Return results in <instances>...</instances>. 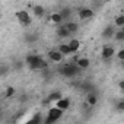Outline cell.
Listing matches in <instances>:
<instances>
[{
  "label": "cell",
  "mask_w": 124,
  "mask_h": 124,
  "mask_svg": "<svg viewBox=\"0 0 124 124\" xmlns=\"http://www.w3.org/2000/svg\"><path fill=\"white\" fill-rule=\"evenodd\" d=\"M22 67H23V61H21V60H15V61H13V64H12V70L19 72V70H22Z\"/></svg>",
  "instance_id": "cb8c5ba5"
},
{
  "label": "cell",
  "mask_w": 124,
  "mask_h": 124,
  "mask_svg": "<svg viewBox=\"0 0 124 124\" xmlns=\"http://www.w3.org/2000/svg\"><path fill=\"white\" fill-rule=\"evenodd\" d=\"M63 55H69V54H72V51H70V47H69V44H60L58 45V48H57Z\"/></svg>",
  "instance_id": "7402d4cb"
},
{
  "label": "cell",
  "mask_w": 124,
  "mask_h": 124,
  "mask_svg": "<svg viewBox=\"0 0 124 124\" xmlns=\"http://www.w3.org/2000/svg\"><path fill=\"white\" fill-rule=\"evenodd\" d=\"M16 19L19 21V23L22 25V26H29L31 25V22H32V19H31V16H29V13L26 12V10H18L16 12Z\"/></svg>",
  "instance_id": "3957f363"
},
{
  "label": "cell",
  "mask_w": 124,
  "mask_h": 124,
  "mask_svg": "<svg viewBox=\"0 0 124 124\" xmlns=\"http://www.w3.org/2000/svg\"><path fill=\"white\" fill-rule=\"evenodd\" d=\"M63 112H64V111L58 109L57 107H51V108L47 111V117H45V120H44V124H54V123H57L61 117H63Z\"/></svg>",
  "instance_id": "7a4b0ae2"
},
{
  "label": "cell",
  "mask_w": 124,
  "mask_h": 124,
  "mask_svg": "<svg viewBox=\"0 0 124 124\" xmlns=\"http://www.w3.org/2000/svg\"><path fill=\"white\" fill-rule=\"evenodd\" d=\"M6 72H8V67L6 66H2V75H6Z\"/></svg>",
  "instance_id": "4dcf8cb0"
},
{
  "label": "cell",
  "mask_w": 124,
  "mask_h": 124,
  "mask_svg": "<svg viewBox=\"0 0 124 124\" xmlns=\"http://www.w3.org/2000/svg\"><path fill=\"white\" fill-rule=\"evenodd\" d=\"M16 95V89L13 88V86H9L6 91H5V96L6 98H12V96H15Z\"/></svg>",
  "instance_id": "d4e9b609"
},
{
  "label": "cell",
  "mask_w": 124,
  "mask_h": 124,
  "mask_svg": "<svg viewBox=\"0 0 124 124\" xmlns=\"http://www.w3.org/2000/svg\"><path fill=\"white\" fill-rule=\"evenodd\" d=\"M58 13L63 16L64 21L69 22V21H70V16H72V9H70V8H61V9L58 10Z\"/></svg>",
  "instance_id": "d6986e66"
},
{
  "label": "cell",
  "mask_w": 124,
  "mask_h": 124,
  "mask_svg": "<svg viewBox=\"0 0 124 124\" xmlns=\"http://www.w3.org/2000/svg\"><path fill=\"white\" fill-rule=\"evenodd\" d=\"M23 41L28 42V44H34V42L38 41V34H35V32H26V34H23Z\"/></svg>",
  "instance_id": "9a60e30c"
},
{
  "label": "cell",
  "mask_w": 124,
  "mask_h": 124,
  "mask_svg": "<svg viewBox=\"0 0 124 124\" xmlns=\"http://www.w3.org/2000/svg\"><path fill=\"white\" fill-rule=\"evenodd\" d=\"M79 88H80V91H82V92H85L86 95H88V93H91V92H95V86H93L89 80L82 82V83L79 85Z\"/></svg>",
  "instance_id": "30bf717a"
},
{
  "label": "cell",
  "mask_w": 124,
  "mask_h": 124,
  "mask_svg": "<svg viewBox=\"0 0 124 124\" xmlns=\"http://www.w3.org/2000/svg\"><path fill=\"white\" fill-rule=\"evenodd\" d=\"M54 107H57V108L61 109V111H66V109H69V107H70V99H69V98H63V99H60Z\"/></svg>",
  "instance_id": "5bb4252c"
},
{
  "label": "cell",
  "mask_w": 124,
  "mask_h": 124,
  "mask_svg": "<svg viewBox=\"0 0 124 124\" xmlns=\"http://www.w3.org/2000/svg\"><path fill=\"white\" fill-rule=\"evenodd\" d=\"M42 123V115H41V112H37V114H34V117L29 120V121H26L25 124H41Z\"/></svg>",
  "instance_id": "44dd1931"
},
{
  "label": "cell",
  "mask_w": 124,
  "mask_h": 124,
  "mask_svg": "<svg viewBox=\"0 0 124 124\" xmlns=\"http://www.w3.org/2000/svg\"><path fill=\"white\" fill-rule=\"evenodd\" d=\"M60 99H63V95H61V92H60V91H54V92H51V93L48 95V98H47V102L57 104Z\"/></svg>",
  "instance_id": "7c38bea8"
},
{
  "label": "cell",
  "mask_w": 124,
  "mask_h": 124,
  "mask_svg": "<svg viewBox=\"0 0 124 124\" xmlns=\"http://www.w3.org/2000/svg\"><path fill=\"white\" fill-rule=\"evenodd\" d=\"M58 73L61 76H64V78H75L80 73V69L76 63H67L64 66H61L58 69Z\"/></svg>",
  "instance_id": "6da1fadb"
},
{
  "label": "cell",
  "mask_w": 124,
  "mask_h": 124,
  "mask_svg": "<svg viewBox=\"0 0 124 124\" xmlns=\"http://www.w3.org/2000/svg\"><path fill=\"white\" fill-rule=\"evenodd\" d=\"M115 109L120 111V112H124V99H120V101L115 104Z\"/></svg>",
  "instance_id": "484cf974"
},
{
  "label": "cell",
  "mask_w": 124,
  "mask_h": 124,
  "mask_svg": "<svg viewBox=\"0 0 124 124\" xmlns=\"http://www.w3.org/2000/svg\"><path fill=\"white\" fill-rule=\"evenodd\" d=\"M118 88H120V91H123V92H124V79L118 80Z\"/></svg>",
  "instance_id": "f1b7e54d"
},
{
  "label": "cell",
  "mask_w": 124,
  "mask_h": 124,
  "mask_svg": "<svg viewBox=\"0 0 124 124\" xmlns=\"http://www.w3.org/2000/svg\"><path fill=\"white\" fill-rule=\"evenodd\" d=\"M114 38H115L117 41H124V32H123L121 29H120V31H117V32H115V37H114Z\"/></svg>",
  "instance_id": "4316f807"
},
{
  "label": "cell",
  "mask_w": 124,
  "mask_h": 124,
  "mask_svg": "<svg viewBox=\"0 0 124 124\" xmlns=\"http://www.w3.org/2000/svg\"><path fill=\"white\" fill-rule=\"evenodd\" d=\"M57 37L58 38H67V37H70V32L67 31V28H66V25L63 23V25H60L58 28H57Z\"/></svg>",
  "instance_id": "e0dca14e"
},
{
  "label": "cell",
  "mask_w": 124,
  "mask_h": 124,
  "mask_svg": "<svg viewBox=\"0 0 124 124\" xmlns=\"http://www.w3.org/2000/svg\"><path fill=\"white\" fill-rule=\"evenodd\" d=\"M21 101H22V102H26V101H28V95H22V96H21Z\"/></svg>",
  "instance_id": "f546056e"
},
{
  "label": "cell",
  "mask_w": 124,
  "mask_h": 124,
  "mask_svg": "<svg viewBox=\"0 0 124 124\" xmlns=\"http://www.w3.org/2000/svg\"><path fill=\"white\" fill-rule=\"evenodd\" d=\"M98 101H99V93L95 91V92H91V93H88L86 95V99H85V102L89 105V107H95V105H98Z\"/></svg>",
  "instance_id": "8992f818"
},
{
  "label": "cell",
  "mask_w": 124,
  "mask_h": 124,
  "mask_svg": "<svg viewBox=\"0 0 124 124\" xmlns=\"http://www.w3.org/2000/svg\"><path fill=\"white\" fill-rule=\"evenodd\" d=\"M78 15H79V19L86 21V19L93 18L95 10H93V9H91V8H80V9H79V12H78Z\"/></svg>",
  "instance_id": "277c9868"
},
{
  "label": "cell",
  "mask_w": 124,
  "mask_h": 124,
  "mask_svg": "<svg viewBox=\"0 0 124 124\" xmlns=\"http://www.w3.org/2000/svg\"><path fill=\"white\" fill-rule=\"evenodd\" d=\"M42 58H44V57H42V55H39V54H29V55H26V57H25V63L31 67V66H35L37 63H39Z\"/></svg>",
  "instance_id": "52a82bcc"
},
{
  "label": "cell",
  "mask_w": 124,
  "mask_h": 124,
  "mask_svg": "<svg viewBox=\"0 0 124 124\" xmlns=\"http://www.w3.org/2000/svg\"><path fill=\"white\" fill-rule=\"evenodd\" d=\"M50 22L51 23H54V25H63V22H64V19H63V16H61L58 12H54V13H51L50 15Z\"/></svg>",
  "instance_id": "8fae6325"
},
{
  "label": "cell",
  "mask_w": 124,
  "mask_h": 124,
  "mask_svg": "<svg viewBox=\"0 0 124 124\" xmlns=\"http://www.w3.org/2000/svg\"><path fill=\"white\" fill-rule=\"evenodd\" d=\"M121 31H123V32H124V26H123V28H121Z\"/></svg>",
  "instance_id": "d6a6232c"
},
{
  "label": "cell",
  "mask_w": 124,
  "mask_h": 124,
  "mask_svg": "<svg viewBox=\"0 0 124 124\" xmlns=\"http://www.w3.org/2000/svg\"><path fill=\"white\" fill-rule=\"evenodd\" d=\"M76 64L79 66L80 70H86V69L91 66V61H89V58H86V57H79V60L76 61Z\"/></svg>",
  "instance_id": "2e32d148"
},
{
  "label": "cell",
  "mask_w": 124,
  "mask_h": 124,
  "mask_svg": "<svg viewBox=\"0 0 124 124\" xmlns=\"http://www.w3.org/2000/svg\"><path fill=\"white\" fill-rule=\"evenodd\" d=\"M115 26L114 25H108V26H105L104 29H102V32H101V35H102V38L104 39H111V38H114L115 37Z\"/></svg>",
  "instance_id": "5b68a950"
},
{
  "label": "cell",
  "mask_w": 124,
  "mask_h": 124,
  "mask_svg": "<svg viewBox=\"0 0 124 124\" xmlns=\"http://www.w3.org/2000/svg\"><path fill=\"white\" fill-rule=\"evenodd\" d=\"M64 25H66L67 31L70 32V35H72V34H76V32L79 31V25H78V22H75V21H69V22H66Z\"/></svg>",
  "instance_id": "ac0fdd59"
},
{
  "label": "cell",
  "mask_w": 124,
  "mask_h": 124,
  "mask_svg": "<svg viewBox=\"0 0 124 124\" xmlns=\"http://www.w3.org/2000/svg\"><path fill=\"white\" fill-rule=\"evenodd\" d=\"M114 54H115V50L112 48V45H104L101 50V57L104 60H109Z\"/></svg>",
  "instance_id": "ba28073f"
},
{
  "label": "cell",
  "mask_w": 124,
  "mask_h": 124,
  "mask_svg": "<svg viewBox=\"0 0 124 124\" xmlns=\"http://www.w3.org/2000/svg\"><path fill=\"white\" fill-rule=\"evenodd\" d=\"M117 58L120 61H124V48H121L120 51H117Z\"/></svg>",
  "instance_id": "83f0119b"
},
{
  "label": "cell",
  "mask_w": 124,
  "mask_h": 124,
  "mask_svg": "<svg viewBox=\"0 0 124 124\" xmlns=\"http://www.w3.org/2000/svg\"><path fill=\"white\" fill-rule=\"evenodd\" d=\"M79 124H83V123H79Z\"/></svg>",
  "instance_id": "836d02e7"
},
{
  "label": "cell",
  "mask_w": 124,
  "mask_h": 124,
  "mask_svg": "<svg viewBox=\"0 0 124 124\" xmlns=\"http://www.w3.org/2000/svg\"><path fill=\"white\" fill-rule=\"evenodd\" d=\"M47 57H48V60H50V61H53V63H60V61L63 60V57H64V55L61 54L58 50H51V51L48 53V55H47Z\"/></svg>",
  "instance_id": "9c48e42d"
},
{
  "label": "cell",
  "mask_w": 124,
  "mask_h": 124,
  "mask_svg": "<svg viewBox=\"0 0 124 124\" xmlns=\"http://www.w3.org/2000/svg\"><path fill=\"white\" fill-rule=\"evenodd\" d=\"M32 12H34V16L35 18H44L45 16V8L42 5H35L32 8Z\"/></svg>",
  "instance_id": "4fadbf2b"
},
{
  "label": "cell",
  "mask_w": 124,
  "mask_h": 124,
  "mask_svg": "<svg viewBox=\"0 0 124 124\" xmlns=\"http://www.w3.org/2000/svg\"><path fill=\"white\" fill-rule=\"evenodd\" d=\"M114 26H118V28H123V26H124V15L115 16V19H114Z\"/></svg>",
  "instance_id": "603a6c76"
},
{
  "label": "cell",
  "mask_w": 124,
  "mask_h": 124,
  "mask_svg": "<svg viewBox=\"0 0 124 124\" xmlns=\"http://www.w3.org/2000/svg\"><path fill=\"white\" fill-rule=\"evenodd\" d=\"M69 47H70V51L72 53H78L79 48H80V41L76 39V38H73V39L69 41Z\"/></svg>",
  "instance_id": "ffe728a7"
},
{
  "label": "cell",
  "mask_w": 124,
  "mask_h": 124,
  "mask_svg": "<svg viewBox=\"0 0 124 124\" xmlns=\"http://www.w3.org/2000/svg\"><path fill=\"white\" fill-rule=\"evenodd\" d=\"M121 66H123V67H124V61H121Z\"/></svg>",
  "instance_id": "1f68e13d"
}]
</instances>
